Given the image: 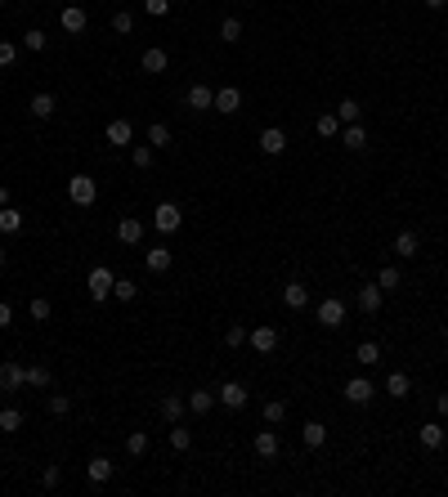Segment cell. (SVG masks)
I'll list each match as a JSON object with an SVG mask.
<instances>
[{
  "mask_svg": "<svg viewBox=\"0 0 448 497\" xmlns=\"http://www.w3.org/2000/svg\"><path fill=\"white\" fill-rule=\"evenodd\" d=\"M247 341H251V350H256V354H274V350H278V327L260 323L256 332H247Z\"/></svg>",
  "mask_w": 448,
  "mask_h": 497,
  "instance_id": "obj_5",
  "label": "cell"
},
{
  "mask_svg": "<svg viewBox=\"0 0 448 497\" xmlns=\"http://www.w3.org/2000/svg\"><path fill=\"white\" fill-rule=\"evenodd\" d=\"M188 444H193V435L175 422V430H170V448H175V453H188Z\"/></svg>",
  "mask_w": 448,
  "mask_h": 497,
  "instance_id": "obj_41",
  "label": "cell"
},
{
  "mask_svg": "<svg viewBox=\"0 0 448 497\" xmlns=\"http://www.w3.org/2000/svg\"><path fill=\"white\" fill-rule=\"evenodd\" d=\"M215 108H220L224 117H229V112H238V108H242V90H238V85H224V90H215Z\"/></svg>",
  "mask_w": 448,
  "mask_h": 497,
  "instance_id": "obj_18",
  "label": "cell"
},
{
  "mask_svg": "<svg viewBox=\"0 0 448 497\" xmlns=\"http://www.w3.org/2000/svg\"><path fill=\"white\" fill-rule=\"evenodd\" d=\"M50 368H41V363H32V368H27V386H32V390H45V386H50Z\"/></svg>",
  "mask_w": 448,
  "mask_h": 497,
  "instance_id": "obj_33",
  "label": "cell"
},
{
  "mask_svg": "<svg viewBox=\"0 0 448 497\" xmlns=\"http://www.w3.org/2000/svg\"><path fill=\"white\" fill-rule=\"evenodd\" d=\"M68 408H72L68 395H50V413H54V417H68Z\"/></svg>",
  "mask_w": 448,
  "mask_h": 497,
  "instance_id": "obj_49",
  "label": "cell"
},
{
  "mask_svg": "<svg viewBox=\"0 0 448 497\" xmlns=\"http://www.w3.org/2000/svg\"><path fill=\"white\" fill-rule=\"evenodd\" d=\"M59 480H63V471H59V466H50V471H45V489H59Z\"/></svg>",
  "mask_w": 448,
  "mask_h": 497,
  "instance_id": "obj_50",
  "label": "cell"
},
{
  "mask_svg": "<svg viewBox=\"0 0 448 497\" xmlns=\"http://www.w3.org/2000/svg\"><path fill=\"white\" fill-rule=\"evenodd\" d=\"M0 430H9V435L23 430V413H18V408H0Z\"/></svg>",
  "mask_w": 448,
  "mask_h": 497,
  "instance_id": "obj_38",
  "label": "cell"
},
{
  "mask_svg": "<svg viewBox=\"0 0 448 497\" xmlns=\"http://www.w3.org/2000/svg\"><path fill=\"white\" fill-rule=\"evenodd\" d=\"M139 237H144V219H135V215H126V219H117V242H126V246H135Z\"/></svg>",
  "mask_w": 448,
  "mask_h": 497,
  "instance_id": "obj_15",
  "label": "cell"
},
{
  "mask_svg": "<svg viewBox=\"0 0 448 497\" xmlns=\"http://www.w3.org/2000/svg\"><path fill=\"white\" fill-rule=\"evenodd\" d=\"M144 264H148V273H166L170 264H175V255H170V246H152L144 255Z\"/></svg>",
  "mask_w": 448,
  "mask_h": 497,
  "instance_id": "obj_19",
  "label": "cell"
},
{
  "mask_svg": "<svg viewBox=\"0 0 448 497\" xmlns=\"http://www.w3.org/2000/svg\"><path fill=\"white\" fill-rule=\"evenodd\" d=\"M417 439H422V448H444V430H440V422H426L422 430H417Z\"/></svg>",
  "mask_w": 448,
  "mask_h": 497,
  "instance_id": "obj_30",
  "label": "cell"
},
{
  "mask_svg": "<svg viewBox=\"0 0 448 497\" xmlns=\"http://www.w3.org/2000/svg\"><path fill=\"white\" fill-rule=\"evenodd\" d=\"M59 23H63V32H72V36H76V32H85V23H90V18H85V9H81V5H68Z\"/></svg>",
  "mask_w": 448,
  "mask_h": 497,
  "instance_id": "obj_23",
  "label": "cell"
},
{
  "mask_svg": "<svg viewBox=\"0 0 448 497\" xmlns=\"http://www.w3.org/2000/svg\"><path fill=\"white\" fill-rule=\"evenodd\" d=\"M301 439L310 448H323V444H328V426H323V422H305L301 426Z\"/></svg>",
  "mask_w": 448,
  "mask_h": 497,
  "instance_id": "obj_26",
  "label": "cell"
},
{
  "mask_svg": "<svg viewBox=\"0 0 448 497\" xmlns=\"http://www.w3.org/2000/svg\"><path fill=\"white\" fill-rule=\"evenodd\" d=\"M144 14H152V18H166V14H170V0H144Z\"/></svg>",
  "mask_w": 448,
  "mask_h": 497,
  "instance_id": "obj_48",
  "label": "cell"
},
{
  "mask_svg": "<svg viewBox=\"0 0 448 497\" xmlns=\"http://www.w3.org/2000/svg\"><path fill=\"white\" fill-rule=\"evenodd\" d=\"M112 296H117V300H135V296H139V287L130 282V278H117V282H112Z\"/></svg>",
  "mask_w": 448,
  "mask_h": 497,
  "instance_id": "obj_42",
  "label": "cell"
},
{
  "mask_svg": "<svg viewBox=\"0 0 448 497\" xmlns=\"http://www.w3.org/2000/svg\"><path fill=\"white\" fill-rule=\"evenodd\" d=\"M148 143H152V148H166V143H170V126H166V121H152V126H148Z\"/></svg>",
  "mask_w": 448,
  "mask_h": 497,
  "instance_id": "obj_36",
  "label": "cell"
},
{
  "mask_svg": "<svg viewBox=\"0 0 448 497\" xmlns=\"http://www.w3.org/2000/svg\"><path fill=\"white\" fill-rule=\"evenodd\" d=\"M23 228V211H14V206H0V233H18Z\"/></svg>",
  "mask_w": 448,
  "mask_h": 497,
  "instance_id": "obj_31",
  "label": "cell"
},
{
  "mask_svg": "<svg viewBox=\"0 0 448 497\" xmlns=\"http://www.w3.org/2000/svg\"><path fill=\"white\" fill-rule=\"evenodd\" d=\"M283 305H287V309H305V305H310V287L305 282H287L283 287Z\"/></svg>",
  "mask_w": 448,
  "mask_h": 497,
  "instance_id": "obj_20",
  "label": "cell"
},
{
  "mask_svg": "<svg viewBox=\"0 0 448 497\" xmlns=\"http://www.w3.org/2000/svg\"><path fill=\"white\" fill-rule=\"evenodd\" d=\"M314 314H319V323H323V327H332V332L346 327V300H341V296H328V300H319V309H314Z\"/></svg>",
  "mask_w": 448,
  "mask_h": 497,
  "instance_id": "obj_3",
  "label": "cell"
},
{
  "mask_svg": "<svg viewBox=\"0 0 448 497\" xmlns=\"http://www.w3.org/2000/svg\"><path fill=\"white\" fill-rule=\"evenodd\" d=\"M251 448H256V457H260V462H274V457L283 453V444H278V435H274V430H256Z\"/></svg>",
  "mask_w": 448,
  "mask_h": 497,
  "instance_id": "obj_10",
  "label": "cell"
},
{
  "mask_svg": "<svg viewBox=\"0 0 448 497\" xmlns=\"http://www.w3.org/2000/svg\"><path fill=\"white\" fill-rule=\"evenodd\" d=\"M355 359H359V363H364V368H373V363L381 359V345H377V341H364V345H359V350H355Z\"/></svg>",
  "mask_w": 448,
  "mask_h": 497,
  "instance_id": "obj_37",
  "label": "cell"
},
{
  "mask_svg": "<svg viewBox=\"0 0 448 497\" xmlns=\"http://www.w3.org/2000/svg\"><path fill=\"white\" fill-rule=\"evenodd\" d=\"M157 413H161V422H184V413H188V399L184 395H161V404H157Z\"/></svg>",
  "mask_w": 448,
  "mask_h": 497,
  "instance_id": "obj_9",
  "label": "cell"
},
{
  "mask_svg": "<svg viewBox=\"0 0 448 497\" xmlns=\"http://www.w3.org/2000/svg\"><path fill=\"white\" fill-rule=\"evenodd\" d=\"M283 422H287V404H283V399L265 404V426H283Z\"/></svg>",
  "mask_w": 448,
  "mask_h": 497,
  "instance_id": "obj_32",
  "label": "cell"
},
{
  "mask_svg": "<svg viewBox=\"0 0 448 497\" xmlns=\"http://www.w3.org/2000/svg\"><path fill=\"white\" fill-rule=\"evenodd\" d=\"M417 246H422V237H417V233H413V228H404V233H399V237H395V251H399V255H404V260H413V255H417Z\"/></svg>",
  "mask_w": 448,
  "mask_h": 497,
  "instance_id": "obj_28",
  "label": "cell"
},
{
  "mask_svg": "<svg viewBox=\"0 0 448 497\" xmlns=\"http://www.w3.org/2000/svg\"><path fill=\"white\" fill-rule=\"evenodd\" d=\"M341 143H346L350 152L368 148V130H364V121H355V126H341Z\"/></svg>",
  "mask_w": 448,
  "mask_h": 497,
  "instance_id": "obj_21",
  "label": "cell"
},
{
  "mask_svg": "<svg viewBox=\"0 0 448 497\" xmlns=\"http://www.w3.org/2000/svg\"><path fill=\"white\" fill-rule=\"evenodd\" d=\"M139 68H144V72H152V76H157V72H166V68H170V54H166V50H161V45H148V50H144V54H139Z\"/></svg>",
  "mask_w": 448,
  "mask_h": 497,
  "instance_id": "obj_11",
  "label": "cell"
},
{
  "mask_svg": "<svg viewBox=\"0 0 448 497\" xmlns=\"http://www.w3.org/2000/svg\"><path fill=\"white\" fill-rule=\"evenodd\" d=\"M247 5H256V0H247Z\"/></svg>",
  "mask_w": 448,
  "mask_h": 497,
  "instance_id": "obj_56",
  "label": "cell"
},
{
  "mask_svg": "<svg viewBox=\"0 0 448 497\" xmlns=\"http://www.w3.org/2000/svg\"><path fill=\"white\" fill-rule=\"evenodd\" d=\"M422 5H426V9H444L448 0H422Z\"/></svg>",
  "mask_w": 448,
  "mask_h": 497,
  "instance_id": "obj_52",
  "label": "cell"
},
{
  "mask_svg": "<svg viewBox=\"0 0 448 497\" xmlns=\"http://www.w3.org/2000/svg\"><path fill=\"white\" fill-rule=\"evenodd\" d=\"M126 453L130 457H144L148 453V435H144V430H130V435H126Z\"/></svg>",
  "mask_w": 448,
  "mask_h": 497,
  "instance_id": "obj_34",
  "label": "cell"
},
{
  "mask_svg": "<svg viewBox=\"0 0 448 497\" xmlns=\"http://www.w3.org/2000/svg\"><path fill=\"white\" fill-rule=\"evenodd\" d=\"M399 282H404V273H399V269H395V264H386V269H381V273H377V287H381V291H395V287H399Z\"/></svg>",
  "mask_w": 448,
  "mask_h": 497,
  "instance_id": "obj_35",
  "label": "cell"
},
{
  "mask_svg": "<svg viewBox=\"0 0 448 497\" xmlns=\"http://www.w3.org/2000/svg\"><path fill=\"white\" fill-rule=\"evenodd\" d=\"M381 296H386V291H381L377 282H368V287H359L355 300H359V309H364V314H377L381 309Z\"/></svg>",
  "mask_w": 448,
  "mask_h": 497,
  "instance_id": "obj_22",
  "label": "cell"
},
{
  "mask_svg": "<svg viewBox=\"0 0 448 497\" xmlns=\"http://www.w3.org/2000/svg\"><path fill=\"white\" fill-rule=\"evenodd\" d=\"M5 264H9V260H5V251H0V269H5Z\"/></svg>",
  "mask_w": 448,
  "mask_h": 497,
  "instance_id": "obj_55",
  "label": "cell"
},
{
  "mask_svg": "<svg viewBox=\"0 0 448 497\" xmlns=\"http://www.w3.org/2000/svg\"><path fill=\"white\" fill-rule=\"evenodd\" d=\"M130 161H135L139 170H148V166H152V143H139V148L130 152Z\"/></svg>",
  "mask_w": 448,
  "mask_h": 497,
  "instance_id": "obj_44",
  "label": "cell"
},
{
  "mask_svg": "<svg viewBox=\"0 0 448 497\" xmlns=\"http://www.w3.org/2000/svg\"><path fill=\"white\" fill-rule=\"evenodd\" d=\"M27 112H32L36 121H50V117H54V94H32V103H27Z\"/></svg>",
  "mask_w": 448,
  "mask_h": 497,
  "instance_id": "obj_25",
  "label": "cell"
},
{
  "mask_svg": "<svg viewBox=\"0 0 448 497\" xmlns=\"http://www.w3.org/2000/svg\"><path fill=\"white\" fill-rule=\"evenodd\" d=\"M337 117H341V126H355V121H364V103H359V99H341L337 103Z\"/></svg>",
  "mask_w": 448,
  "mask_h": 497,
  "instance_id": "obj_24",
  "label": "cell"
},
{
  "mask_svg": "<svg viewBox=\"0 0 448 497\" xmlns=\"http://www.w3.org/2000/svg\"><path fill=\"white\" fill-rule=\"evenodd\" d=\"M260 152H265V157H278V152H287V135H283L278 126L260 130Z\"/></svg>",
  "mask_w": 448,
  "mask_h": 497,
  "instance_id": "obj_14",
  "label": "cell"
},
{
  "mask_svg": "<svg viewBox=\"0 0 448 497\" xmlns=\"http://www.w3.org/2000/svg\"><path fill=\"white\" fill-rule=\"evenodd\" d=\"M373 395H377V390H373V381H368V377H355V381H346V404H355V408H368V404H373Z\"/></svg>",
  "mask_w": 448,
  "mask_h": 497,
  "instance_id": "obj_7",
  "label": "cell"
},
{
  "mask_svg": "<svg viewBox=\"0 0 448 497\" xmlns=\"http://www.w3.org/2000/svg\"><path fill=\"white\" fill-rule=\"evenodd\" d=\"M112 282H117V273H112V269H103V264H94V269H90V278H85V287H90V296H94V300H108V296H112Z\"/></svg>",
  "mask_w": 448,
  "mask_h": 497,
  "instance_id": "obj_4",
  "label": "cell"
},
{
  "mask_svg": "<svg viewBox=\"0 0 448 497\" xmlns=\"http://www.w3.org/2000/svg\"><path fill=\"white\" fill-rule=\"evenodd\" d=\"M103 139H108V143H117V148H126V143L135 139V126H130L126 117H117V121H108V130H103Z\"/></svg>",
  "mask_w": 448,
  "mask_h": 497,
  "instance_id": "obj_13",
  "label": "cell"
},
{
  "mask_svg": "<svg viewBox=\"0 0 448 497\" xmlns=\"http://www.w3.org/2000/svg\"><path fill=\"white\" fill-rule=\"evenodd\" d=\"M0 206H9V188L5 184H0Z\"/></svg>",
  "mask_w": 448,
  "mask_h": 497,
  "instance_id": "obj_54",
  "label": "cell"
},
{
  "mask_svg": "<svg viewBox=\"0 0 448 497\" xmlns=\"http://www.w3.org/2000/svg\"><path fill=\"white\" fill-rule=\"evenodd\" d=\"M179 224H184V211H179L175 202L152 206V228H157V233H179Z\"/></svg>",
  "mask_w": 448,
  "mask_h": 497,
  "instance_id": "obj_1",
  "label": "cell"
},
{
  "mask_svg": "<svg viewBox=\"0 0 448 497\" xmlns=\"http://www.w3.org/2000/svg\"><path fill=\"white\" fill-rule=\"evenodd\" d=\"M184 103H188L193 112H206V108H215V90H211V85H188Z\"/></svg>",
  "mask_w": 448,
  "mask_h": 497,
  "instance_id": "obj_12",
  "label": "cell"
},
{
  "mask_svg": "<svg viewBox=\"0 0 448 497\" xmlns=\"http://www.w3.org/2000/svg\"><path fill=\"white\" fill-rule=\"evenodd\" d=\"M220 36H224V45L242 41V18H224V23H220Z\"/></svg>",
  "mask_w": 448,
  "mask_h": 497,
  "instance_id": "obj_39",
  "label": "cell"
},
{
  "mask_svg": "<svg viewBox=\"0 0 448 497\" xmlns=\"http://www.w3.org/2000/svg\"><path fill=\"white\" fill-rule=\"evenodd\" d=\"M27 314H32L36 323H45V318H50V300H45V296H36V300L27 305Z\"/></svg>",
  "mask_w": 448,
  "mask_h": 497,
  "instance_id": "obj_45",
  "label": "cell"
},
{
  "mask_svg": "<svg viewBox=\"0 0 448 497\" xmlns=\"http://www.w3.org/2000/svg\"><path fill=\"white\" fill-rule=\"evenodd\" d=\"M440 417H448V395H440Z\"/></svg>",
  "mask_w": 448,
  "mask_h": 497,
  "instance_id": "obj_53",
  "label": "cell"
},
{
  "mask_svg": "<svg viewBox=\"0 0 448 497\" xmlns=\"http://www.w3.org/2000/svg\"><path fill=\"white\" fill-rule=\"evenodd\" d=\"M188 399V413L193 417H206L215 408V390H193V395H184Z\"/></svg>",
  "mask_w": 448,
  "mask_h": 497,
  "instance_id": "obj_17",
  "label": "cell"
},
{
  "mask_svg": "<svg viewBox=\"0 0 448 497\" xmlns=\"http://www.w3.org/2000/svg\"><path fill=\"white\" fill-rule=\"evenodd\" d=\"M9 323H14V305L0 300V327H9Z\"/></svg>",
  "mask_w": 448,
  "mask_h": 497,
  "instance_id": "obj_51",
  "label": "cell"
},
{
  "mask_svg": "<svg viewBox=\"0 0 448 497\" xmlns=\"http://www.w3.org/2000/svg\"><path fill=\"white\" fill-rule=\"evenodd\" d=\"M23 50H32V54L45 50V32H41V27H27V32H23Z\"/></svg>",
  "mask_w": 448,
  "mask_h": 497,
  "instance_id": "obj_40",
  "label": "cell"
},
{
  "mask_svg": "<svg viewBox=\"0 0 448 497\" xmlns=\"http://www.w3.org/2000/svg\"><path fill=\"white\" fill-rule=\"evenodd\" d=\"M130 27H135V14H130V9H117V14H112V32H121V36H126Z\"/></svg>",
  "mask_w": 448,
  "mask_h": 497,
  "instance_id": "obj_43",
  "label": "cell"
},
{
  "mask_svg": "<svg viewBox=\"0 0 448 497\" xmlns=\"http://www.w3.org/2000/svg\"><path fill=\"white\" fill-rule=\"evenodd\" d=\"M18 63V45L14 41H0V68H14Z\"/></svg>",
  "mask_w": 448,
  "mask_h": 497,
  "instance_id": "obj_46",
  "label": "cell"
},
{
  "mask_svg": "<svg viewBox=\"0 0 448 497\" xmlns=\"http://www.w3.org/2000/svg\"><path fill=\"white\" fill-rule=\"evenodd\" d=\"M314 130H319L323 139H341V117L337 112H323V117L314 121Z\"/></svg>",
  "mask_w": 448,
  "mask_h": 497,
  "instance_id": "obj_29",
  "label": "cell"
},
{
  "mask_svg": "<svg viewBox=\"0 0 448 497\" xmlns=\"http://www.w3.org/2000/svg\"><path fill=\"white\" fill-rule=\"evenodd\" d=\"M27 386V368L23 363H0V390H5V395H14V390H23Z\"/></svg>",
  "mask_w": 448,
  "mask_h": 497,
  "instance_id": "obj_6",
  "label": "cell"
},
{
  "mask_svg": "<svg viewBox=\"0 0 448 497\" xmlns=\"http://www.w3.org/2000/svg\"><path fill=\"white\" fill-rule=\"evenodd\" d=\"M215 404L233 408V413H238V408H247V386H242V381H224V386L215 390Z\"/></svg>",
  "mask_w": 448,
  "mask_h": 497,
  "instance_id": "obj_8",
  "label": "cell"
},
{
  "mask_svg": "<svg viewBox=\"0 0 448 497\" xmlns=\"http://www.w3.org/2000/svg\"><path fill=\"white\" fill-rule=\"evenodd\" d=\"M386 395H395V399H408V395H413V381H408L404 372H390V377H386Z\"/></svg>",
  "mask_w": 448,
  "mask_h": 497,
  "instance_id": "obj_27",
  "label": "cell"
},
{
  "mask_svg": "<svg viewBox=\"0 0 448 497\" xmlns=\"http://www.w3.org/2000/svg\"><path fill=\"white\" fill-rule=\"evenodd\" d=\"M68 197H72L76 206H94V202H99V184H94L90 175H72L68 179Z\"/></svg>",
  "mask_w": 448,
  "mask_h": 497,
  "instance_id": "obj_2",
  "label": "cell"
},
{
  "mask_svg": "<svg viewBox=\"0 0 448 497\" xmlns=\"http://www.w3.org/2000/svg\"><path fill=\"white\" fill-rule=\"evenodd\" d=\"M224 345H229V350H238V345H247V327H238V323H233V327H229V332H224Z\"/></svg>",
  "mask_w": 448,
  "mask_h": 497,
  "instance_id": "obj_47",
  "label": "cell"
},
{
  "mask_svg": "<svg viewBox=\"0 0 448 497\" xmlns=\"http://www.w3.org/2000/svg\"><path fill=\"white\" fill-rule=\"evenodd\" d=\"M112 471H117V466H112V457H90V466H85V475H90V484H108L112 480Z\"/></svg>",
  "mask_w": 448,
  "mask_h": 497,
  "instance_id": "obj_16",
  "label": "cell"
}]
</instances>
